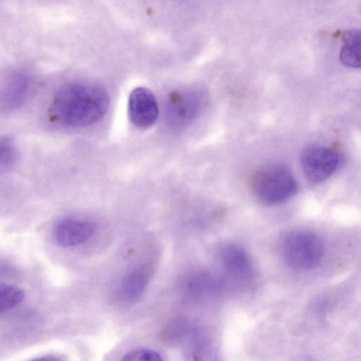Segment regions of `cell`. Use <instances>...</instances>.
Returning a JSON list of instances; mask_svg holds the SVG:
<instances>
[{"label":"cell","instance_id":"obj_13","mask_svg":"<svg viewBox=\"0 0 361 361\" xmlns=\"http://www.w3.org/2000/svg\"><path fill=\"white\" fill-rule=\"evenodd\" d=\"M121 361H164L157 351L145 348L130 350L123 357Z\"/></svg>","mask_w":361,"mask_h":361},{"label":"cell","instance_id":"obj_5","mask_svg":"<svg viewBox=\"0 0 361 361\" xmlns=\"http://www.w3.org/2000/svg\"><path fill=\"white\" fill-rule=\"evenodd\" d=\"M30 78L21 68L8 69L0 73V114L12 111L25 101Z\"/></svg>","mask_w":361,"mask_h":361},{"label":"cell","instance_id":"obj_7","mask_svg":"<svg viewBox=\"0 0 361 361\" xmlns=\"http://www.w3.org/2000/svg\"><path fill=\"white\" fill-rule=\"evenodd\" d=\"M219 259L224 271L238 281L250 280L254 275V265L248 253L240 245L226 243L219 250Z\"/></svg>","mask_w":361,"mask_h":361},{"label":"cell","instance_id":"obj_12","mask_svg":"<svg viewBox=\"0 0 361 361\" xmlns=\"http://www.w3.org/2000/svg\"><path fill=\"white\" fill-rule=\"evenodd\" d=\"M24 298L25 293L19 287L0 283V314L17 306Z\"/></svg>","mask_w":361,"mask_h":361},{"label":"cell","instance_id":"obj_3","mask_svg":"<svg viewBox=\"0 0 361 361\" xmlns=\"http://www.w3.org/2000/svg\"><path fill=\"white\" fill-rule=\"evenodd\" d=\"M324 245L321 238L308 230L289 233L282 243V254L286 264L298 271L310 270L321 262Z\"/></svg>","mask_w":361,"mask_h":361},{"label":"cell","instance_id":"obj_8","mask_svg":"<svg viewBox=\"0 0 361 361\" xmlns=\"http://www.w3.org/2000/svg\"><path fill=\"white\" fill-rule=\"evenodd\" d=\"M95 227L87 221L64 219L54 228L56 242L63 247H73L87 241L94 234Z\"/></svg>","mask_w":361,"mask_h":361},{"label":"cell","instance_id":"obj_10","mask_svg":"<svg viewBox=\"0 0 361 361\" xmlns=\"http://www.w3.org/2000/svg\"><path fill=\"white\" fill-rule=\"evenodd\" d=\"M150 276V267L140 266L135 268L124 278L121 292L123 297L128 300L139 298L145 290Z\"/></svg>","mask_w":361,"mask_h":361},{"label":"cell","instance_id":"obj_9","mask_svg":"<svg viewBox=\"0 0 361 361\" xmlns=\"http://www.w3.org/2000/svg\"><path fill=\"white\" fill-rule=\"evenodd\" d=\"M171 102V114L174 118L187 121L200 111L203 103V96L200 92L190 91L183 95H175Z\"/></svg>","mask_w":361,"mask_h":361},{"label":"cell","instance_id":"obj_4","mask_svg":"<svg viewBox=\"0 0 361 361\" xmlns=\"http://www.w3.org/2000/svg\"><path fill=\"white\" fill-rule=\"evenodd\" d=\"M300 160L307 179L312 183H318L327 179L336 170L341 157L332 148L312 144L302 150Z\"/></svg>","mask_w":361,"mask_h":361},{"label":"cell","instance_id":"obj_2","mask_svg":"<svg viewBox=\"0 0 361 361\" xmlns=\"http://www.w3.org/2000/svg\"><path fill=\"white\" fill-rule=\"evenodd\" d=\"M250 185L255 197L267 205L286 201L298 190L291 170L281 163H270L256 169L250 176Z\"/></svg>","mask_w":361,"mask_h":361},{"label":"cell","instance_id":"obj_11","mask_svg":"<svg viewBox=\"0 0 361 361\" xmlns=\"http://www.w3.org/2000/svg\"><path fill=\"white\" fill-rule=\"evenodd\" d=\"M342 47L340 52L341 63L350 68H360V33L358 30H347L342 36Z\"/></svg>","mask_w":361,"mask_h":361},{"label":"cell","instance_id":"obj_14","mask_svg":"<svg viewBox=\"0 0 361 361\" xmlns=\"http://www.w3.org/2000/svg\"><path fill=\"white\" fill-rule=\"evenodd\" d=\"M14 144L6 137L0 136V166H11L16 160Z\"/></svg>","mask_w":361,"mask_h":361},{"label":"cell","instance_id":"obj_6","mask_svg":"<svg viewBox=\"0 0 361 361\" xmlns=\"http://www.w3.org/2000/svg\"><path fill=\"white\" fill-rule=\"evenodd\" d=\"M128 111L133 125L141 128H148L158 118L159 106L157 99L149 89L136 87L130 94Z\"/></svg>","mask_w":361,"mask_h":361},{"label":"cell","instance_id":"obj_15","mask_svg":"<svg viewBox=\"0 0 361 361\" xmlns=\"http://www.w3.org/2000/svg\"><path fill=\"white\" fill-rule=\"evenodd\" d=\"M31 361H61V360L55 356L46 355L35 358Z\"/></svg>","mask_w":361,"mask_h":361},{"label":"cell","instance_id":"obj_1","mask_svg":"<svg viewBox=\"0 0 361 361\" xmlns=\"http://www.w3.org/2000/svg\"><path fill=\"white\" fill-rule=\"evenodd\" d=\"M109 104L106 91L92 82H69L58 90L51 104L56 120L69 127H82L99 121Z\"/></svg>","mask_w":361,"mask_h":361}]
</instances>
